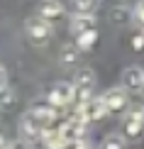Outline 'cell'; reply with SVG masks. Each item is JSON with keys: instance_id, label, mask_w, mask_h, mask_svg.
<instances>
[{"instance_id": "277c9868", "label": "cell", "mask_w": 144, "mask_h": 149, "mask_svg": "<svg viewBox=\"0 0 144 149\" xmlns=\"http://www.w3.org/2000/svg\"><path fill=\"white\" fill-rule=\"evenodd\" d=\"M73 98H76L73 83L59 81V83H54L51 91H49V108H66V105L73 103Z\"/></svg>"}, {"instance_id": "ac0fdd59", "label": "cell", "mask_w": 144, "mask_h": 149, "mask_svg": "<svg viewBox=\"0 0 144 149\" xmlns=\"http://www.w3.org/2000/svg\"><path fill=\"white\" fill-rule=\"evenodd\" d=\"M132 20L139 24V27H144V0H142V3H137L134 8H132Z\"/></svg>"}, {"instance_id": "8fae6325", "label": "cell", "mask_w": 144, "mask_h": 149, "mask_svg": "<svg viewBox=\"0 0 144 149\" xmlns=\"http://www.w3.org/2000/svg\"><path fill=\"white\" fill-rule=\"evenodd\" d=\"M64 12H66V8L61 3H54V0H49V3H39V17H42V20H47V22L61 17Z\"/></svg>"}, {"instance_id": "ba28073f", "label": "cell", "mask_w": 144, "mask_h": 149, "mask_svg": "<svg viewBox=\"0 0 144 149\" xmlns=\"http://www.w3.org/2000/svg\"><path fill=\"white\" fill-rule=\"evenodd\" d=\"M59 132H61V137H64V142H66L68 147H71V144H78V142L83 139L86 122L76 115V117H71V120H66L64 127H59Z\"/></svg>"}, {"instance_id": "7c38bea8", "label": "cell", "mask_w": 144, "mask_h": 149, "mask_svg": "<svg viewBox=\"0 0 144 149\" xmlns=\"http://www.w3.org/2000/svg\"><path fill=\"white\" fill-rule=\"evenodd\" d=\"M78 56H81V52L76 49V44H64V47H61V52H59V61H61L64 69H73V66H78Z\"/></svg>"}, {"instance_id": "9a60e30c", "label": "cell", "mask_w": 144, "mask_h": 149, "mask_svg": "<svg viewBox=\"0 0 144 149\" xmlns=\"http://www.w3.org/2000/svg\"><path fill=\"white\" fill-rule=\"evenodd\" d=\"M95 29V17H71V32L81 34V32H90Z\"/></svg>"}, {"instance_id": "7a4b0ae2", "label": "cell", "mask_w": 144, "mask_h": 149, "mask_svg": "<svg viewBox=\"0 0 144 149\" xmlns=\"http://www.w3.org/2000/svg\"><path fill=\"white\" fill-rule=\"evenodd\" d=\"M24 37H27L29 44L34 47H42L51 39V22L42 20L39 15H32L24 20Z\"/></svg>"}, {"instance_id": "8992f818", "label": "cell", "mask_w": 144, "mask_h": 149, "mask_svg": "<svg viewBox=\"0 0 144 149\" xmlns=\"http://www.w3.org/2000/svg\"><path fill=\"white\" fill-rule=\"evenodd\" d=\"M103 103H105V108H108V113H112V115H122V113H127V105H129L127 91H125L122 86H117V88H110V91H105V95H103Z\"/></svg>"}, {"instance_id": "5bb4252c", "label": "cell", "mask_w": 144, "mask_h": 149, "mask_svg": "<svg viewBox=\"0 0 144 149\" xmlns=\"http://www.w3.org/2000/svg\"><path fill=\"white\" fill-rule=\"evenodd\" d=\"M95 42H98V29H90V32L76 34V49H78V52H90Z\"/></svg>"}, {"instance_id": "ffe728a7", "label": "cell", "mask_w": 144, "mask_h": 149, "mask_svg": "<svg viewBox=\"0 0 144 149\" xmlns=\"http://www.w3.org/2000/svg\"><path fill=\"white\" fill-rule=\"evenodd\" d=\"M8 149H32V144L24 142V139H17V142H12V144H8Z\"/></svg>"}, {"instance_id": "4fadbf2b", "label": "cell", "mask_w": 144, "mask_h": 149, "mask_svg": "<svg viewBox=\"0 0 144 149\" xmlns=\"http://www.w3.org/2000/svg\"><path fill=\"white\" fill-rule=\"evenodd\" d=\"M42 142H44L47 149H68V144L64 142L59 130H47V132L42 134Z\"/></svg>"}, {"instance_id": "2e32d148", "label": "cell", "mask_w": 144, "mask_h": 149, "mask_svg": "<svg viewBox=\"0 0 144 149\" xmlns=\"http://www.w3.org/2000/svg\"><path fill=\"white\" fill-rule=\"evenodd\" d=\"M100 149H125V137L117 134V132H112V134H108L103 139V147Z\"/></svg>"}, {"instance_id": "e0dca14e", "label": "cell", "mask_w": 144, "mask_h": 149, "mask_svg": "<svg viewBox=\"0 0 144 149\" xmlns=\"http://www.w3.org/2000/svg\"><path fill=\"white\" fill-rule=\"evenodd\" d=\"M129 17H132V12H129V10H125L122 5H115V8L110 10V20L115 22V24H122V22H127Z\"/></svg>"}, {"instance_id": "44dd1931", "label": "cell", "mask_w": 144, "mask_h": 149, "mask_svg": "<svg viewBox=\"0 0 144 149\" xmlns=\"http://www.w3.org/2000/svg\"><path fill=\"white\" fill-rule=\"evenodd\" d=\"M132 47L139 52V49H144V34H134L132 37Z\"/></svg>"}, {"instance_id": "30bf717a", "label": "cell", "mask_w": 144, "mask_h": 149, "mask_svg": "<svg viewBox=\"0 0 144 149\" xmlns=\"http://www.w3.org/2000/svg\"><path fill=\"white\" fill-rule=\"evenodd\" d=\"M98 3L95 0H86V3H81V0H73V3L66 5V10L73 12V17H93V12H95Z\"/></svg>"}, {"instance_id": "52a82bcc", "label": "cell", "mask_w": 144, "mask_h": 149, "mask_svg": "<svg viewBox=\"0 0 144 149\" xmlns=\"http://www.w3.org/2000/svg\"><path fill=\"white\" fill-rule=\"evenodd\" d=\"M108 115V108H105L103 98H88L86 103H81V110H78V117L88 125V122H98Z\"/></svg>"}, {"instance_id": "9c48e42d", "label": "cell", "mask_w": 144, "mask_h": 149, "mask_svg": "<svg viewBox=\"0 0 144 149\" xmlns=\"http://www.w3.org/2000/svg\"><path fill=\"white\" fill-rule=\"evenodd\" d=\"M120 81H122V88L127 93L142 91L144 88V69H142V66H127V69L122 71Z\"/></svg>"}, {"instance_id": "5b68a950", "label": "cell", "mask_w": 144, "mask_h": 149, "mask_svg": "<svg viewBox=\"0 0 144 149\" xmlns=\"http://www.w3.org/2000/svg\"><path fill=\"white\" fill-rule=\"evenodd\" d=\"M73 88H76V95L81 98V103H86L88 95H90V91L95 88V71H93L90 66H81V69H76Z\"/></svg>"}, {"instance_id": "d6986e66", "label": "cell", "mask_w": 144, "mask_h": 149, "mask_svg": "<svg viewBox=\"0 0 144 149\" xmlns=\"http://www.w3.org/2000/svg\"><path fill=\"white\" fill-rule=\"evenodd\" d=\"M5 93H8V71L0 64V95H5Z\"/></svg>"}, {"instance_id": "3957f363", "label": "cell", "mask_w": 144, "mask_h": 149, "mask_svg": "<svg viewBox=\"0 0 144 149\" xmlns=\"http://www.w3.org/2000/svg\"><path fill=\"white\" fill-rule=\"evenodd\" d=\"M144 134V105H134V108H127L122 120V137L127 139H139Z\"/></svg>"}, {"instance_id": "6da1fadb", "label": "cell", "mask_w": 144, "mask_h": 149, "mask_svg": "<svg viewBox=\"0 0 144 149\" xmlns=\"http://www.w3.org/2000/svg\"><path fill=\"white\" fill-rule=\"evenodd\" d=\"M54 117H56V110L49 108V105H34V108H29L20 120V139L29 142V144L34 139H42V134L47 130H51Z\"/></svg>"}, {"instance_id": "7402d4cb", "label": "cell", "mask_w": 144, "mask_h": 149, "mask_svg": "<svg viewBox=\"0 0 144 149\" xmlns=\"http://www.w3.org/2000/svg\"><path fill=\"white\" fill-rule=\"evenodd\" d=\"M68 149H76V144H71V147H68Z\"/></svg>"}]
</instances>
